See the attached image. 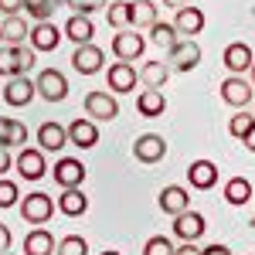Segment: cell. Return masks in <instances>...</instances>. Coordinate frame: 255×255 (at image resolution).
<instances>
[{
  "label": "cell",
  "mask_w": 255,
  "mask_h": 255,
  "mask_svg": "<svg viewBox=\"0 0 255 255\" xmlns=\"http://www.w3.org/2000/svg\"><path fill=\"white\" fill-rule=\"evenodd\" d=\"M146 51V38H139V31H116V38H113V55L116 61H136L139 55Z\"/></svg>",
  "instance_id": "7"
},
{
  "label": "cell",
  "mask_w": 255,
  "mask_h": 255,
  "mask_svg": "<svg viewBox=\"0 0 255 255\" xmlns=\"http://www.w3.org/2000/svg\"><path fill=\"white\" fill-rule=\"evenodd\" d=\"M160 3H167V7H177V10H180V7H184L187 0H160Z\"/></svg>",
  "instance_id": "45"
},
{
  "label": "cell",
  "mask_w": 255,
  "mask_h": 255,
  "mask_svg": "<svg viewBox=\"0 0 255 255\" xmlns=\"http://www.w3.org/2000/svg\"><path fill=\"white\" fill-rule=\"evenodd\" d=\"M157 3H150V0H133V3H129V24H133V27H153V24H157Z\"/></svg>",
  "instance_id": "30"
},
{
  "label": "cell",
  "mask_w": 255,
  "mask_h": 255,
  "mask_svg": "<svg viewBox=\"0 0 255 255\" xmlns=\"http://www.w3.org/2000/svg\"><path fill=\"white\" fill-rule=\"evenodd\" d=\"M7 255H10V252H7Z\"/></svg>",
  "instance_id": "50"
},
{
  "label": "cell",
  "mask_w": 255,
  "mask_h": 255,
  "mask_svg": "<svg viewBox=\"0 0 255 255\" xmlns=\"http://www.w3.org/2000/svg\"><path fill=\"white\" fill-rule=\"evenodd\" d=\"M221 61H225V68H228V75H242L245 79V72L252 68V48L245 44V41H232L228 48H225V55H221Z\"/></svg>",
  "instance_id": "11"
},
{
  "label": "cell",
  "mask_w": 255,
  "mask_h": 255,
  "mask_svg": "<svg viewBox=\"0 0 255 255\" xmlns=\"http://www.w3.org/2000/svg\"><path fill=\"white\" fill-rule=\"evenodd\" d=\"M0 10H3V17H14L24 10V0H0Z\"/></svg>",
  "instance_id": "39"
},
{
  "label": "cell",
  "mask_w": 255,
  "mask_h": 255,
  "mask_svg": "<svg viewBox=\"0 0 255 255\" xmlns=\"http://www.w3.org/2000/svg\"><path fill=\"white\" fill-rule=\"evenodd\" d=\"M34 89H38V96L44 102H61V99L68 96V79L61 75L58 68H44L34 82Z\"/></svg>",
  "instance_id": "5"
},
{
  "label": "cell",
  "mask_w": 255,
  "mask_h": 255,
  "mask_svg": "<svg viewBox=\"0 0 255 255\" xmlns=\"http://www.w3.org/2000/svg\"><path fill=\"white\" fill-rule=\"evenodd\" d=\"M245 150H249V153H255V126H252V133L245 136Z\"/></svg>",
  "instance_id": "44"
},
{
  "label": "cell",
  "mask_w": 255,
  "mask_h": 255,
  "mask_svg": "<svg viewBox=\"0 0 255 255\" xmlns=\"http://www.w3.org/2000/svg\"><path fill=\"white\" fill-rule=\"evenodd\" d=\"M177 27L174 24H167V20H157L153 27H150V41L157 44V48H163V51H170V48H177Z\"/></svg>",
  "instance_id": "32"
},
{
  "label": "cell",
  "mask_w": 255,
  "mask_h": 255,
  "mask_svg": "<svg viewBox=\"0 0 255 255\" xmlns=\"http://www.w3.org/2000/svg\"><path fill=\"white\" fill-rule=\"evenodd\" d=\"M167 65H170V72H194L201 65V44L194 38L177 41V48L167 51Z\"/></svg>",
  "instance_id": "3"
},
{
  "label": "cell",
  "mask_w": 255,
  "mask_h": 255,
  "mask_svg": "<svg viewBox=\"0 0 255 255\" xmlns=\"http://www.w3.org/2000/svg\"><path fill=\"white\" fill-rule=\"evenodd\" d=\"M14 167H17V174L24 180H41V177L48 174V163H44V153H41L38 146H20L17 160H14Z\"/></svg>",
  "instance_id": "9"
},
{
  "label": "cell",
  "mask_w": 255,
  "mask_h": 255,
  "mask_svg": "<svg viewBox=\"0 0 255 255\" xmlns=\"http://www.w3.org/2000/svg\"><path fill=\"white\" fill-rule=\"evenodd\" d=\"M10 167H14V157H10V150H3V146H0V174H7Z\"/></svg>",
  "instance_id": "41"
},
{
  "label": "cell",
  "mask_w": 255,
  "mask_h": 255,
  "mask_svg": "<svg viewBox=\"0 0 255 255\" xmlns=\"http://www.w3.org/2000/svg\"><path fill=\"white\" fill-rule=\"evenodd\" d=\"M0 48H3V38H0Z\"/></svg>",
  "instance_id": "49"
},
{
  "label": "cell",
  "mask_w": 255,
  "mask_h": 255,
  "mask_svg": "<svg viewBox=\"0 0 255 255\" xmlns=\"http://www.w3.org/2000/svg\"><path fill=\"white\" fill-rule=\"evenodd\" d=\"M187 180H191L194 191H211L218 184V163H211V160H194L187 167Z\"/></svg>",
  "instance_id": "21"
},
{
  "label": "cell",
  "mask_w": 255,
  "mask_h": 255,
  "mask_svg": "<svg viewBox=\"0 0 255 255\" xmlns=\"http://www.w3.org/2000/svg\"><path fill=\"white\" fill-rule=\"evenodd\" d=\"M102 255H123V252H116V249H106V252H102Z\"/></svg>",
  "instance_id": "47"
},
{
  "label": "cell",
  "mask_w": 255,
  "mask_h": 255,
  "mask_svg": "<svg viewBox=\"0 0 255 255\" xmlns=\"http://www.w3.org/2000/svg\"><path fill=\"white\" fill-rule=\"evenodd\" d=\"M225 201H228L232 208L249 204V201H252V180H249V177H232V180L225 184Z\"/></svg>",
  "instance_id": "29"
},
{
  "label": "cell",
  "mask_w": 255,
  "mask_h": 255,
  "mask_svg": "<svg viewBox=\"0 0 255 255\" xmlns=\"http://www.w3.org/2000/svg\"><path fill=\"white\" fill-rule=\"evenodd\" d=\"M0 38H3V44H10V48L24 44V41L31 38L27 20L20 17V14H14V17H3V20H0Z\"/></svg>",
  "instance_id": "25"
},
{
  "label": "cell",
  "mask_w": 255,
  "mask_h": 255,
  "mask_svg": "<svg viewBox=\"0 0 255 255\" xmlns=\"http://www.w3.org/2000/svg\"><path fill=\"white\" fill-rule=\"evenodd\" d=\"M61 27L55 24V20H44V24H34L31 27V38H27V44L34 48V51H55L61 44Z\"/></svg>",
  "instance_id": "16"
},
{
  "label": "cell",
  "mask_w": 255,
  "mask_h": 255,
  "mask_svg": "<svg viewBox=\"0 0 255 255\" xmlns=\"http://www.w3.org/2000/svg\"><path fill=\"white\" fill-rule=\"evenodd\" d=\"M68 129V143L72 146H82V150H92L99 143V126L92 119H75L72 126H65Z\"/></svg>",
  "instance_id": "22"
},
{
  "label": "cell",
  "mask_w": 255,
  "mask_h": 255,
  "mask_svg": "<svg viewBox=\"0 0 255 255\" xmlns=\"http://www.w3.org/2000/svg\"><path fill=\"white\" fill-rule=\"evenodd\" d=\"M136 68L129 65V61H116V65H109V72H106V82H109V92H116V96H123V92H133L136 89Z\"/></svg>",
  "instance_id": "14"
},
{
  "label": "cell",
  "mask_w": 255,
  "mask_h": 255,
  "mask_svg": "<svg viewBox=\"0 0 255 255\" xmlns=\"http://www.w3.org/2000/svg\"><path fill=\"white\" fill-rule=\"evenodd\" d=\"M174 27L180 38H197L201 31H204V10H197V7H191V3H184L180 10H177L174 17Z\"/></svg>",
  "instance_id": "19"
},
{
  "label": "cell",
  "mask_w": 255,
  "mask_h": 255,
  "mask_svg": "<svg viewBox=\"0 0 255 255\" xmlns=\"http://www.w3.org/2000/svg\"><path fill=\"white\" fill-rule=\"evenodd\" d=\"M55 255H89V242L82 235H65L55 245Z\"/></svg>",
  "instance_id": "34"
},
{
  "label": "cell",
  "mask_w": 255,
  "mask_h": 255,
  "mask_svg": "<svg viewBox=\"0 0 255 255\" xmlns=\"http://www.w3.org/2000/svg\"><path fill=\"white\" fill-rule=\"evenodd\" d=\"M61 34H65L68 41H75V48H79V44H92V38H96V24H92V17H85V14H72V17L65 20Z\"/></svg>",
  "instance_id": "20"
},
{
  "label": "cell",
  "mask_w": 255,
  "mask_h": 255,
  "mask_svg": "<svg viewBox=\"0 0 255 255\" xmlns=\"http://www.w3.org/2000/svg\"><path fill=\"white\" fill-rule=\"evenodd\" d=\"M10 245H14V235H10V228H7V225H0V255L10 252Z\"/></svg>",
  "instance_id": "40"
},
{
  "label": "cell",
  "mask_w": 255,
  "mask_h": 255,
  "mask_svg": "<svg viewBox=\"0 0 255 255\" xmlns=\"http://www.w3.org/2000/svg\"><path fill=\"white\" fill-rule=\"evenodd\" d=\"M252 228H255V215H252Z\"/></svg>",
  "instance_id": "48"
},
{
  "label": "cell",
  "mask_w": 255,
  "mask_h": 255,
  "mask_svg": "<svg viewBox=\"0 0 255 255\" xmlns=\"http://www.w3.org/2000/svg\"><path fill=\"white\" fill-rule=\"evenodd\" d=\"M38 51L31 48V44H17V48H10V44H3L0 48V75L3 79H17V75H27L38 58H34Z\"/></svg>",
  "instance_id": "1"
},
{
  "label": "cell",
  "mask_w": 255,
  "mask_h": 255,
  "mask_svg": "<svg viewBox=\"0 0 255 255\" xmlns=\"http://www.w3.org/2000/svg\"><path fill=\"white\" fill-rule=\"evenodd\" d=\"M133 157L139 163H160L167 157V139L160 133H143V136L133 139Z\"/></svg>",
  "instance_id": "6"
},
{
  "label": "cell",
  "mask_w": 255,
  "mask_h": 255,
  "mask_svg": "<svg viewBox=\"0 0 255 255\" xmlns=\"http://www.w3.org/2000/svg\"><path fill=\"white\" fill-rule=\"evenodd\" d=\"M20 204V191L14 180H3L0 177V208H17Z\"/></svg>",
  "instance_id": "36"
},
{
  "label": "cell",
  "mask_w": 255,
  "mask_h": 255,
  "mask_svg": "<svg viewBox=\"0 0 255 255\" xmlns=\"http://www.w3.org/2000/svg\"><path fill=\"white\" fill-rule=\"evenodd\" d=\"M17 211L20 218L27 221V225H48L51 221V215H55V201L48 194H41V191H34V194H27V197H20V204H17Z\"/></svg>",
  "instance_id": "2"
},
{
  "label": "cell",
  "mask_w": 255,
  "mask_h": 255,
  "mask_svg": "<svg viewBox=\"0 0 255 255\" xmlns=\"http://www.w3.org/2000/svg\"><path fill=\"white\" fill-rule=\"evenodd\" d=\"M157 204H160V211H163V215L177 218V215H184V211H191V194H187L180 184H170V187H163V191H160Z\"/></svg>",
  "instance_id": "17"
},
{
  "label": "cell",
  "mask_w": 255,
  "mask_h": 255,
  "mask_svg": "<svg viewBox=\"0 0 255 255\" xmlns=\"http://www.w3.org/2000/svg\"><path fill=\"white\" fill-rule=\"evenodd\" d=\"M55 208H58L65 218H82L89 211V197L82 187H68V191H61V197L55 201Z\"/></svg>",
  "instance_id": "23"
},
{
  "label": "cell",
  "mask_w": 255,
  "mask_h": 255,
  "mask_svg": "<svg viewBox=\"0 0 255 255\" xmlns=\"http://www.w3.org/2000/svg\"><path fill=\"white\" fill-rule=\"evenodd\" d=\"M249 82H252V89H255V61H252V68H249Z\"/></svg>",
  "instance_id": "46"
},
{
  "label": "cell",
  "mask_w": 255,
  "mask_h": 255,
  "mask_svg": "<svg viewBox=\"0 0 255 255\" xmlns=\"http://www.w3.org/2000/svg\"><path fill=\"white\" fill-rule=\"evenodd\" d=\"M136 109H139V116L157 119V116H163V109H167V99H163L160 89H146V92L136 96Z\"/></svg>",
  "instance_id": "27"
},
{
  "label": "cell",
  "mask_w": 255,
  "mask_h": 255,
  "mask_svg": "<svg viewBox=\"0 0 255 255\" xmlns=\"http://www.w3.org/2000/svg\"><path fill=\"white\" fill-rule=\"evenodd\" d=\"M252 126H255V113H249V109H238L235 116L228 119V133L238 139H245L249 133H252Z\"/></svg>",
  "instance_id": "33"
},
{
  "label": "cell",
  "mask_w": 255,
  "mask_h": 255,
  "mask_svg": "<svg viewBox=\"0 0 255 255\" xmlns=\"http://www.w3.org/2000/svg\"><path fill=\"white\" fill-rule=\"evenodd\" d=\"M174 255H201V249H197L194 242H184L180 249H174Z\"/></svg>",
  "instance_id": "43"
},
{
  "label": "cell",
  "mask_w": 255,
  "mask_h": 255,
  "mask_svg": "<svg viewBox=\"0 0 255 255\" xmlns=\"http://www.w3.org/2000/svg\"><path fill=\"white\" fill-rule=\"evenodd\" d=\"M24 143H27V126L20 119L0 116V146L10 150V146H24Z\"/></svg>",
  "instance_id": "24"
},
{
  "label": "cell",
  "mask_w": 255,
  "mask_h": 255,
  "mask_svg": "<svg viewBox=\"0 0 255 255\" xmlns=\"http://www.w3.org/2000/svg\"><path fill=\"white\" fill-rule=\"evenodd\" d=\"M58 3L61 0H24V10H27V17L34 20V24H44V20L55 17Z\"/></svg>",
  "instance_id": "31"
},
{
  "label": "cell",
  "mask_w": 255,
  "mask_h": 255,
  "mask_svg": "<svg viewBox=\"0 0 255 255\" xmlns=\"http://www.w3.org/2000/svg\"><path fill=\"white\" fill-rule=\"evenodd\" d=\"M106 17H109V24H113L116 31H126V27H129V3H123V0H116V3H109Z\"/></svg>",
  "instance_id": "35"
},
{
  "label": "cell",
  "mask_w": 255,
  "mask_h": 255,
  "mask_svg": "<svg viewBox=\"0 0 255 255\" xmlns=\"http://www.w3.org/2000/svg\"><path fill=\"white\" fill-rule=\"evenodd\" d=\"M204 232H208V221H204L201 211H184V215L174 218V235L180 242H197Z\"/></svg>",
  "instance_id": "15"
},
{
  "label": "cell",
  "mask_w": 255,
  "mask_h": 255,
  "mask_svg": "<svg viewBox=\"0 0 255 255\" xmlns=\"http://www.w3.org/2000/svg\"><path fill=\"white\" fill-rule=\"evenodd\" d=\"M143 255H174V242L163 238V235H153L143 245Z\"/></svg>",
  "instance_id": "37"
},
{
  "label": "cell",
  "mask_w": 255,
  "mask_h": 255,
  "mask_svg": "<svg viewBox=\"0 0 255 255\" xmlns=\"http://www.w3.org/2000/svg\"><path fill=\"white\" fill-rule=\"evenodd\" d=\"M24 255H55V235L48 228H34L24 238Z\"/></svg>",
  "instance_id": "26"
},
{
  "label": "cell",
  "mask_w": 255,
  "mask_h": 255,
  "mask_svg": "<svg viewBox=\"0 0 255 255\" xmlns=\"http://www.w3.org/2000/svg\"><path fill=\"white\" fill-rule=\"evenodd\" d=\"M65 3H68L75 14H85V17H89L92 10H102V3H106V0H65Z\"/></svg>",
  "instance_id": "38"
},
{
  "label": "cell",
  "mask_w": 255,
  "mask_h": 255,
  "mask_svg": "<svg viewBox=\"0 0 255 255\" xmlns=\"http://www.w3.org/2000/svg\"><path fill=\"white\" fill-rule=\"evenodd\" d=\"M102 65H106V51L99 44H79L72 55V68L79 75H96V72H102Z\"/></svg>",
  "instance_id": "10"
},
{
  "label": "cell",
  "mask_w": 255,
  "mask_h": 255,
  "mask_svg": "<svg viewBox=\"0 0 255 255\" xmlns=\"http://www.w3.org/2000/svg\"><path fill=\"white\" fill-rule=\"evenodd\" d=\"M170 79V65L167 61H146L143 68H139V82L146 85V89H163Z\"/></svg>",
  "instance_id": "28"
},
{
  "label": "cell",
  "mask_w": 255,
  "mask_h": 255,
  "mask_svg": "<svg viewBox=\"0 0 255 255\" xmlns=\"http://www.w3.org/2000/svg\"><path fill=\"white\" fill-rule=\"evenodd\" d=\"M34 96H38V89H34V82L27 79V75L7 79V85H3V102H7V106H14V109L27 106V102H31Z\"/></svg>",
  "instance_id": "18"
},
{
  "label": "cell",
  "mask_w": 255,
  "mask_h": 255,
  "mask_svg": "<svg viewBox=\"0 0 255 255\" xmlns=\"http://www.w3.org/2000/svg\"><path fill=\"white\" fill-rule=\"evenodd\" d=\"M218 92H221V102H228L232 109H249V102H252V82H245L242 75H228V79L218 85Z\"/></svg>",
  "instance_id": "4"
},
{
  "label": "cell",
  "mask_w": 255,
  "mask_h": 255,
  "mask_svg": "<svg viewBox=\"0 0 255 255\" xmlns=\"http://www.w3.org/2000/svg\"><path fill=\"white\" fill-rule=\"evenodd\" d=\"M85 113H89V119L92 123H113V119L119 116V102L116 96H109V92H89L85 96Z\"/></svg>",
  "instance_id": "8"
},
{
  "label": "cell",
  "mask_w": 255,
  "mask_h": 255,
  "mask_svg": "<svg viewBox=\"0 0 255 255\" xmlns=\"http://www.w3.org/2000/svg\"><path fill=\"white\" fill-rule=\"evenodd\" d=\"M55 184H58L61 191H68V187H82V180H85V167H82V160L75 157H61L55 160Z\"/></svg>",
  "instance_id": "13"
},
{
  "label": "cell",
  "mask_w": 255,
  "mask_h": 255,
  "mask_svg": "<svg viewBox=\"0 0 255 255\" xmlns=\"http://www.w3.org/2000/svg\"><path fill=\"white\" fill-rule=\"evenodd\" d=\"M201 255H232V249H228V245H208V249H201Z\"/></svg>",
  "instance_id": "42"
},
{
  "label": "cell",
  "mask_w": 255,
  "mask_h": 255,
  "mask_svg": "<svg viewBox=\"0 0 255 255\" xmlns=\"http://www.w3.org/2000/svg\"><path fill=\"white\" fill-rule=\"evenodd\" d=\"M68 146V129L61 123H41L38 126V150L41 153H61Z\"/></svg>",
  "instance_id": "12"
}]
</instances>
